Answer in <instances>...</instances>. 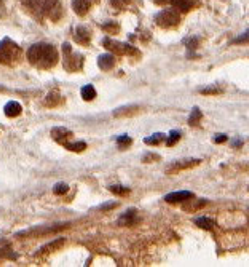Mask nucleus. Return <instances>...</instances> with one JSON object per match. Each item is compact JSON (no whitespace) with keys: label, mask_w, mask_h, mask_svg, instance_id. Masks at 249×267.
I'll use <instances>...</instances> for the list:
<instances>
[{"label":"nucleus","mask_w":249,"mask_h":267,"mask_svg":"<svg viewBox=\"0 0 249 267\" xmlns=\"http://www.w3.org/2000/svg\"><path fill=\"white\" fill-rule=\"evenodd\" d=\"M29 8H32L34 12L39 15H48L53 18V12L58 10V0H32Z\"/></svg>","instance_id":"5"},{"label":"nucleus","mask_w":249,"mask_h":267,"mask_svg":"<svg viewBox=\"0 0 249 267\" xmlns=\"http://www.w3.org/2000/svg\"><path fill=\"white\" fill-rule=\"evenodd\" d=\"M21 2H23V4H24L26 7H29V5H31V2H32V0H21Z\"/></svg>","instance_id":"40"},{"label":"nucleus","mask_w":249,"mask_h":267,"mask_svg":"<svg viewBox=\"0 0 249 267\" xmlns=\"http://www.w3.org/2000/svg\"><path fill=\"white\" fill-rule=\"evenodd\" d=\"M102 44H104L107 50H110L112 53H117V55H137L136 48H133L131 45L122 44V42H115L112 39H104Z\"/></svg>","instance_id":"6"},{"label":"nucleus","mask_w":249,"mask_h":267,"mask_svg":"<svg viewBox=\"0 0 249 267\" xmlns=\"http://www.w3.org/2000/svg\"><path fill=\"white\" fill-rule=\"evenodd\" d=\"M222 91H224V90H222L220 87H217V85H212V87L201 88V90H200L201 94H220Z\"/></svg>","instance_id":"28"},{"label":"nucleus","mask_w":249,"mask_h":267,"mask_svg":"<svg viewBox=\"0 0 249 267\" xmlns=\"http://www.w3.org/2000/svg\"><path fill=\"white\" fill-rule=\"evenodd\" d=\"M158 159H160V156H157V154H145V156L142 157V162L149 163L152 160H158Z\"/></svg>","instance_id":"33"},{"label":"nucleus","mask_w":249,"mask_h":267,"mask_svg":"<svg viewBox=\"0 0 249 267\" xmlns=\"http://www.w3.org/2000/svg\"><path fill=\"white\" fill-rule=\"evenodd\" d=\"M227 140H228V136H227V135H216V136L212 138V141H214V143H217V144H219V143H225Z\"/></svg>","instance_id":"34"},{"label":"nucleus","mask_w":249,"mask_h":267,"mask_svg":"<svg viewBox=\"0 0 249 267\" xmlns=\"http://www.w3.org/2000/svg\"><path fill=\"white\" fill-rule=\"evenodd\" d=\"M21 110H23L21 104H20V102H16V101H10V102H7L5 107H4L5 115H7V117H10V118H13V117H18V115L21 114Z\"/></svg>","instance_id":"15"},{"label":"nucleus","mask_w":249,"mask_h":267,"mask_svg":"<svg viewBox=\"0 0 249 267\" xmlns=\"http://www.w3.org/2000/svg\"><path fill=\"white\" fill-rule=\"evenodd\" d=\"M82 98L85 101H93L94 98H96V90H94L93 85H85V87L82 88Z\"/></svg>","instance_id":"21"},{"label":"nucleus","mask_w":249,"mask_h":267,"mask_svg":"<svg viewBox=\"0 0 249 267\" xmlns=\"http://www.w3.org/2000/svg\"><path fill=\"white\" fill-rule=\"evenodd\" d=\"M74 37H75V40L79 42V44H82V45H88V44H90V39H91L90 31H88L87 28H83V26H79V28L75 29Z\"/></svg>","instance_id":"14"},{"label":"nucleus","mask_w":249,"mask_h":267,"mask_svg":"<svg viewBox=\"0 0 249 267\" xmlns=\"http://www.w3.org/2000/svg\"><path fill=\"white\" fill-rule=\"evenodd\" d=\"M118 203L117 202H112V203H104V205H101L99 206V210H102V211H107V210H112V208H115Z\"/></svg>","instance_id":"36"},{"label":"nucleus","mask_w":249,"mask_h":267,"mask_svg":"<svg viewBox=\"0 0 249 267\" xmlns=\"http://www.w3.org/2000/svg\"><path fill=\"white\" fill-rule=\"evenodd\" d=\"M168 2H171V0H155V4H158V5H165Z\"/></svg>","instance_id":"39"},{"label":"nucleus","mask_w":249,"mask_h":267,"mask_svg":"<svg viewBox=\"0 0 249 267\" xmlns=\"http://www.w3.org/2000/svg\"><path fill=\"white\" fill-rule=\"evenodd\" d=\"M67 191H69V186H67L66 183H58V184H55V187H53V192H55L56 195H64Z\"/></svg>","instance_id":"29"},{"label":"nucleus","mask_w":249,"mask_h":267,"mask_svg":"<svg viewBox=\"0 0 249 267\" xmlns=\"http://www.w3.org/2000/svg\"><path fill=\"white\" fill-rule=\"evenodd\" d=\"M110 2H112V5L114 7H123V5H126V4H130L131 0H110Z\"/></svg>","instance_id":"37"},{"label":"nucleus","mask_w":249,"mask_h":267,"mask_svg":"<svg viewBox=\"0 0 249 267\" xmlns=\"http://www.w3.org/2000/svg\"><path fill=\"white\" fill-rule=\"evenodd\" d=\"M206 203H208V200H204V199H193V197H192V199H188V200L184 202L182 208L185 211H188V213H193V211L201 210Z\"/></svg>","instance_id":"10"},{"label":"nucleus","mask_w":249,"mask_h":267,"mask_svg":"<svg viewBox=\"0 0 249 267\" xmlns=\"http://www.w3.org/2000/svg\"><path fill=\"white\" fill-rule=\"evenodd\" d=\"M198 42H200L198 39L190 37V39H185V40H184V44L187 45V48H188V50H195L196 47H198Z\"/></svg>","instance_id":"31"},{"label":"nucleus","mask_w":249,"mask_h":267,"mask_svg":"<svg viewBox=\"0 0 249 267\" xmlns=\"http://www.w3.org/2000/svg\"><path fill=\"white\" fill-rule=\"evenodd\" d=\"M195 224H196V226H198L200 229H204V230H212L214 226H216V222H214V219L206 218V216H203V218H196V219H195Z\"/></svg>","instance_id":"19"},{"label":"nucleus","mask_w":249,"mask_h":267,"mask_svg":"<svg viewBox=\"0 0 249 267\" xmlns=\"http://www.w3.org/2000/svg\"><path fill=\"white\" fill-rule=\"evenodd\" d=\"M131 143H133L131 136H128V135H120L117 138V144H118L120 149H126L128 146H131Z\"/></svg>","instance_id":"25"},{"label":"nucleus","mask_w":249,"mask_h":267,"mask_svg":"<svg viewBox=\"0 0 249 267\" xmlns=\"http://www.w3.org/2000/svg\"><path fill=\"white\" fill-rule=\"evenodd\" d=\"M102 29H106V31H109V32H115V31L118 29V26L114 24V23H107V24L102 26Z\"/></svg>","instance_id":"35"},{"label":"nucleus","mask_w":249,"mask_h":267,"mask_svg":"<svg viewBox=\"0 0 249 267\" xmlns=\"http://www.w3.org/2000/svg\"><path fill=\"white\" fill-rule=\"evenodd\" d=\"M192 197H195V195L190 191H179V192L168 194L165 197V202H168V203H182V202H185L188 199H192Z\"/></svg>","instance_id":"9"},{"label":"nucleus","mask_w":249,"mask_h":267,"mask_svg":"<svg viewBox=\"0 0 249 267\" xmlns=\"http://www.w3.org/2000/svg\"><path fill=\"white\" fill-rule=\"evenodd\" d=\"M165 140H166V136L163 135V133H155V135H152V136H149V138H145L144 143L147 144V146H157V144L163 143Z\"/></svg>","instance_id":"22"},{"label":"nucleus","mask_w":249,"mask_h":267,"mask_svg":"<svg viewBox=\"0 0 249 267\" xmlns=\"http://www.w3.org/2000/svg\"><path fill=\"white\" fill-rule=\"evenodd\" d=\"M235 146V148H239V146H243V140H235L233 143H231Z\"/></svg>","instance_id":"38"},{"label":"nucleus","mask_w":249,"mask_h":267,"mask_svg":"<svg viewBox=\"0 0 249 267\" xmlns=\"http://www.w3.org/2000/svg\"><path fill=\"white\" fill-rule=\"evenodd\" d=\"M0 256H4V257H10V259H16V256L15 253H12V249L10 248H5V249H0Z\"/></svg>","instance_id":"32"},{"label":"nucleus","mask_w":249,"mask_h":267,"mask_svg":"<svg viewBox=\"0 0 249 267\" xmlns=\"http://www.w3.org/2000/svg\"><path fill=\"white\" fill-rule=\"evenodd\" d=\"M115 56L112 53H106V55H101L98 58V66L101 71H110L114 66H115Z\"/></svg>","instance_id":"11"},{"label":"nucleus","mask_w":249,"mask_h":267,"mask_svg":"<svg viewBox=\"0 0 249 267\" xmlns=\"http://www.w3.org/2000/svg\"><path fill=\"white\" fill-rule=\"evenodd\" d=\"M28 59L39 69H50L58 63V51L50 44H34L28 50Z\"/></svg>","instance_id":"1"},{"label":"nucleus","mask_w":249,"mask_h":267,"mask_svg":"<svg viewBox=\"0 0 249 267\" xmlns=\"http://www.w3.org/2000/svg\"><path fill=\"white\" fill-rule=\"evenodd\" d=\"M91 4H93V0H72V8L79 16H83L88 13Z\"/></svg>","instance_id":"12"},{"label":"nucleus","mask_w":249,"mask_h":267,"mask_svg":"<svg viewBox=\"0 0 249 267\" xmlns=\"http://www.w3.org/2000/svg\"><path fill=\"white\" fill-rule=\"evenodd\" d=\"M247 42H249V29L246 32H243L241 36H238L236 39H233L231 44H247Z\"/></svg>","instance_id":"30"},{"label":"nucleus","mask_w":249,"mask_h":267,"mask_svg":"<svg viewBox=\"0 0 249 267\" xmlns=\"http://www.w3.org/2000/svg\"><path fill=\"white\" fill-rule=\"evenodd\" d=\"M139 221L141 219H139V216H137L136 210H126L122 216L118 218L117 224H118V226H123V227H131V226H136Z\"/></svg>","instance_id":"8"},{"label":"nucleus","mask_w":249,"mask_h":267,"mask_svg":"<svg viewBox=\"0 0 249 267\" xmlns=\"http://www.w3.org/2000/svg\"><path fill=\"white\" fill-rule=\"evenodd\" d=\"M51 136H53L55 141L66 144V140H69V138L72 136V133L69 130H66V128H63V126H56V128L51 130Z\"/></svg>","instance_id":"13"},{"label":"nucleus","mask_w":249,"mask_h":267,"mask_svg":"<svg viewBox=\"0 0 249 267\" xmlns=\"http://www.w3.org/2000/svg\"><path fill=\"white\" fill-rule=\"evenodd\" d=\"M59 101H61V96H59V93H58V91H51L48 96H47V99L44 101V104H45L47 107H55V106L59 104Z\"/></svg>","instance_id":"20"},{"label":"nucleus","mask_w":249,"mask_h":267,"mask_svg":"<svg viewBox=\"0 0 249 267\" xmlns=\"http://www.w3.org/2000/svg\"><path fill=\"white\" fill-rule=\"evenodd\" d=\"M63 51H64V67L67 71H71V72L80 71L83 66V56L79 53H74L67 42L63 44Z\"/></svg>","instance_id":"3"},{"label":"nucleus","mask_w":249,"mask_h":267,"mask_svg":"<svg viewBox=\"0 0 249 267\" xmlns=\"http://www.w3.org/2000/svg\"><path fill=\"white\" fill-rule=\"evenodd\" d=\"M21 48L15 44L12 39H4L0 42V63L2 64H13L20 59Z\"/></svg>","instance_id":"2"},{"label":"nucleus","mask_w":249,"mask_h":267,"mask_svg":"<svg viewBox=\"0 0 249 267\" xmlns=\"http://www.w3.org/2000/svg\"><path fill=\"white\" fill-rule=\"evenodd\" d=\"M200 162H201L200 159H184V160H176V162H173V163H171V165L166 168V173H168V175L179 173V171H182V170L196 167Z\"/></svg>","instance_id":"7"},{"label":"nucleus","mask_w":249,"mask_h":267,"mask_svg":"<svg viewBox=\"0 0 249 267\" xmlns=\"http://www.w3.org/2000/svg\"><path fill=\"white\" fill-rule=\"evenodd\" d=\"M201 118H203L201 110H200L198 107H193V109H192V114H190V117H188V125H192V126L198 125V123L201 122Z\"/></svg>","instance_id":"23"},{"label":"nucleus","mask_w":249,"mask_h":267,"mask_svg":"<svg viewBox=\"0 0 249 267\" xmlns=\"http://www.w3.org/2000/svg\"><path fill=\"white\" fill-rule=\"evenodd\" d=\"M66 149L69 151H74V152H82L87 149V143H83V141H77V143H66Z\"/></svg>","instance_id":"24"},{"label":"nucleus","mask_w":249,"mask_h":267,"mask_svg":"<svg viewBox=\"0 0 249 267\" xmlns=\"http://www.w3.org/2000/svg\"><path fill=\"white\" fill-rule=\"evenodd\" d=\"M181 136H182L181 131H176V130L171 131L169 136H168V140H166V144H168V146H174L179 140H181Z\"/></svg>","instance_id":"27"},{"label":"nucleus","mask_w":249,"mask_h":267,"mask_svg":"<svg viewBox=\"0 0 249 267\" xmlns=\"http://www.w3.org/2000/svg\"><path fill=\"white\" fill-rule=\"evenodd\" d=\"M179 21H181V16H179V13L176 10H173V8H166V10L160 12L157 16H155V23L160 26V28H174V26L179 24Z\"/></svg>","instance_id":"4"},{"label":"nucleus","mask_w":249,"mask_h":267,"mask_svg":"<svg viewBox=\"0 0 249 267\" xmlns=\"http://www.w3.org/2000/svg\"><path fill=\"white\" fill-rule=\"evenodd\" d=\"M64 245V238H56L53 242H50L48 245L42 246L39 249V254H45V253H50V251H56L58 248H61Z\"/></svg>","instance_id":"17"},{"label":"nucleus","mask_w":249,"mask_h":267,"mask_svg":"<svg viewBox=\"0 0 249 267\" xmlns=\"http://www.w3.org/2000/svg\"><path fill=\"white\" fill-rule=\"evenodd\" d=\"M141 110V106H125V107H120L114 112L115 117H128V115H134L137 112Z\"/></svg>","instance_id":"16"},{"label":"nucleus","mask_w":249,"mask_h":267,"mask_svg":"<svg viewBox=\"0 0 249 267\" xmlns=\"http://www.w3.org/2000/svg\"><path fill=\"white\" fill-rule=\"evenodd\" d=\"M110 192H114L115 195H126L130 192V187H123V186H110L109 187Z\"/></svg>","instance_id":"26"},{"label":"nucleus","mask_w":249,"mask_h":267,"mask_svg":"<svg viewBox=\"0 0 249 267\" xmlns=\"http://www.w3.org/2000/svg\"><path fill=\"white\" fill-rule=\"evenodd\" d=\"M171 4H173V7L176 8V10L179 12H188V10H192V7H193V2L192 0H171Z\"/></svg>","instance_id":"18"}]
</instances>
